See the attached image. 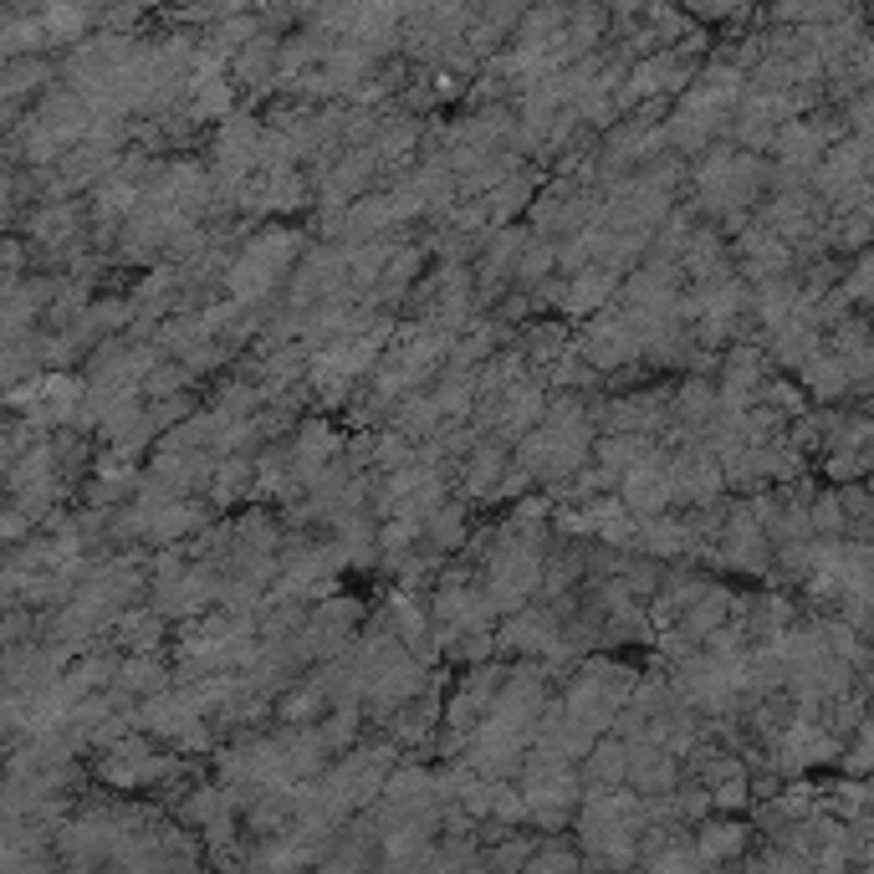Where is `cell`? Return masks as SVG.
I'll use <instances>...</instances> for the list:
<instances>
[{
    "instance_id": "cell-2",
    "label": "cell",
    "mask_w": 874,
    "mask_h": 874,
    "mask_svg": "<svg viewBox=\"0 0 874 874\" xmlns=\"http://www.w3.org/2000/svg\"><path fill=\"white\" fill-rule=\"evenodd\" d=\"M614 282H619V276H608L604 267H583L568 286H557L553 297L568 307V312H599V307L614 303Z\"/></svg>"
},
{
    "instance_id": "cell-16",
    "label": "cell",
    "mask_w": 874,
    "mask_h": 874,
    "mask_svg": "<svg viewBox=\"0 0 874 874\" xmlns=\"http://www.w3.org/2000/svg\"><path fill=\"white\" fill-rule=\"evenodd\" d=\"M72 225H77L72 205H57V210H47V216L36 220V231H41L47 241H67V236H72Z\"/></svg>"
},
{
    "instance_id": "cell-8",
    "label": "cell",
    "mask_w": 874,
    "mask_h": 874,
    "mask_svg": "<svg viewBox=\"0 0 874 874\" xmlns=\"http://www.w3.org/2000/svg\"><path fill=\"white\" fill-rule=\"evenodd\" d=\"M798 373H803V384H808V394H813V399H839V394H849V369H844L839 354L808 358Z\"/></svg>"
},
{
    "instance_id": "cell-9",
    "label": "cell",
    "mask_w": 874,
    "mask_h": 874,
    "mask_svg": "<svg viewBox=\"0 0 874 874\" xmlns=\"http://www.w3.org/2000/svg\"><path fill=\"white\" fill-rule=\"evenodd\" d=\"M532 205V174H506L496 189H487V220L491 225H502V220H512L517 210H527Z\"/></svg>"
},
{
    "instance_id": "cell-5",
    "label": "cell",
    "mask_w": 874,
    "mask_h": 874,
    "mask_svg": "<svg viewBox=\"0 0 874 874\" xmlns=\"http://www.w3.org/2000/svg\"><path fill=\"white\" fill-rule=\"evenodd\" d=\"M635 547L650 557H675V553H690V532L680 517H650V521H639Z\"/></svg>"
},
{
    "instance_id": "cell-6",
    "label": "cell",
    "mask_w": 874,
    "mask_h": 874,
    "mask_svg": "<svg viewBox=\"0 0 874 874\" xmlns=\"http://www.w3.org/2000/svg\"><path fill=\"white\" fill-rule=\"evenodd\" d=\"M440 424L445 420H440V409H435L430 394H404V399L394 404V430H399L409 445H415V440H430Z\"/></svg>"
},
{
    "instance_id": "cell-17",
    "label": "cell",
    "mask_w": 874,
    "mask_h": 874,
    "mask_svg": "<svg viewBox=\"0 0 874 874\" xmlns=\"http://www.w3.org/2000/svg\"><path fill=\"white\" fill-rule=\"evenodd\" d=\"M864 297H870V261L859 256L854 276H849V303H864Z\"/></svg>"
},
{
    "instance_id": "cell-4",
    "label": "cell",
    "mask_w": 874,
    "mask_h": 874,
    "mask_svg": "<svg viewBox=\"0 0 874 874\" xmlns=\"http://www.w3.org/2000/svg\"><path fill=\"white\" fill-rule=\"evenodd\" d=\"M502 476H506V445L502 440H481L471 460H466V496H491Z\"/></svg>"
},
{
    "instance_id": "cell-7",
    "label": "cell",
    "mask_w": 874,
    "mask_h": 874,
    "mask_svg": "<svg viewBox=\"0 0 874 874\" xmlns=\"http://www.w3.org/2000/svg\"><path fill=\"white\" fill-rule=\"evenodd\" d=\"M650 451H655V445H650V435H604L593 455H599V471H608L614 481H619V476H624V471H635V466H639V460H644Z\"/></svg>"
},
{
    "instance_id": "cell-12",
    "label": "cell",
    "mask_w": 874,
    "mask_h": 874,
    "mask_svg": "<svg viewBox=\"0 0 874 874\" xmlns=\"http://www.w3.org/2000/svg\"><path fill=\"white\" fill-rule=\"evenodd\" d=\"M808 532H824V538H839V532H849V527H844L839 491H818V496L808 502Z\"/></svg>"
},
{
    "instance_id": "cell-3",
    "label": "cell",
    "mask_w": 874,
    "mask_h": 874,
    "mask_svg": "<svg viewBox=\"0 0 874 874\" xmlns=\"http://www.w3.org/2000/svg\"><path fill=\"white\" fill-rule=\"evenodd\" d=\"M773 144H777V153H783L788 164L813 169L818 159H824V149H828V134L824 128H813V123H783V128L773 134Z\"/></svg>"
},
{
    "instance_id": "cell-15",
    "label": "cell",
    "mask_w": 874,
    "mask_h": 874,
    "mask_svg": "<svg viewBox=\"0 0 874 874\" xmlns=\"http://www.w3.org/2000/svg\"><path fill=\"white\" fill-rule=\"evenodd\" d=\"M864 466H870V451H834L828 455V476H834V481H854V476H864Z\"/></svg>"
},
{
    "instance_id": "cell-14",
    "label": "cell",
    "mask_w": 874,
    "mask_h": 874,
    "mask_svg": "<svg viewBox=\"0 0 874 874\" xmlns=\"http://www.w3.org/2000/svg\"><path fill=\"white\" fill-rule=\"evenodd\" d=\"M119 635L128 639V644H138L144 655H149V644L159 639V614H123V619H119Z\"/></svg>"
},
{
    "instance_id": "cell-10",
    "label": "cell",
    "mask_w": 874,
    "mask_h": 874,
    "mask_svg": "<svg viewBox=\"0 0 874 874\" xmlns=\"http://www.w3.org/2000/svg\"><path fill=\"white\" fill-rule=\"evenodd\" d=\"M251 471L256 466L246 460V455H225V460L216 466V476H210V487H216L210 496H216L220 506H231L241 491H251Z\"/></svg>"
},
{
    "instance_id": "cell-11",
    "label": "cell",
    "mask_w": 874,
    "mask_h": 874,
    "mask_svg": "<svg viewBox=\"0 0 874 874\" xmlns=\"http://www.w3.org/2000/svg\"><path fill=\"white\" fill-rule=\"evenodd\" d=\"M557 267V251L547 246V241H538V236H527L521 241V251H517V267H512V276L517 282H547V271Z\"/></svg>"
},
{
    "instance_id": "cell-13",
    "label": "cell",
    "mask_w": 874,
    "mask_h": 874,
    "mask_svg": "<svg viewBox=\"0 0 874 874\" xmlns=\"http://www.w3.org/2000/svg\"><path fill=\"white\" fill-rule=\"evenodd\" d=\"M373 466L384 476L404 471V466H415V445L399 435V430H389V435H373Z\"/></svg>"
},
{
    "instance_id": "cell-1",
    "label": "cell",
    "mask_w": 874,
    "mask_h": 874,
    "mask_svg": "<svg viewBox=\"0 0 874 874\" xmlns=\"http://www.w3.org/2000/svg\"><path fill=\"white\" fill-rule=\"evenodd\" d=\"M553 639H557V614H547V608H517V614H506V624L491 635V644H496V650H512V655H542Z\"/></svg>"
}]
</instances>
